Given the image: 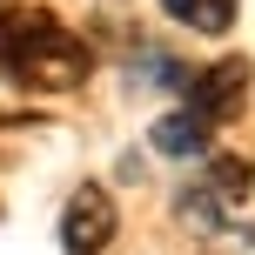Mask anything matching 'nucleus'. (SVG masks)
I'll return each mask as SVG.
<instances>
[{
	"label": "nucleus",
	"instance_id": "7",
	"mask_svg": "<svg viewBox=\"0 0 255 255\" xmlns=\"http://www.w3.org/2000/svg\"><path fill=\"white\" fill-rule=\"evenodd\" d=\"M175 208H181V222H188V229H202V235H222V229H229V202H222L215 188H188Z\"/></svg>",
	"mask_w": 255,
	"mask_h": 255
},
{
	"label": "nucleus",
	"instance_id": "4",
	"mask_svg": "<svg viewBox=\"0 0 255 255\" xmlns=\"http://www.w3.org/2000/svg\"><path fill=\"white\" fill-rule=\"evenodd\" d=\"M154 154H175V161H188V154H208V121L188 115V108H175V115L154 121Z\"/></svg>",
	"mask_w": 255,
	"mask_h": 255
},
{
	"label": "nucleus",
	"instance_id": "5",
	"mask_svg": "<svg viewBox=\"0 0 255 255\" xmlns=\"http://www.w3.org/2000/svg\"><path fill=\"white\" fill-rule=\"evenodd\" d=\"M161 13H175L188 34H208V40L235 27V0H161Z\"/></svg>",
	"mask_w": 255,
	"mask_h": 255
},
{
	"label": "nucleus",
	"instance_id": "2",
	"mask_svg": "<svg viewBox=\"0 0 255 255\" xmlns=\"http://www.w3.org/2000/svg\"><path fill=\"white\" fill-rule=\"evenodd\" d=\"M181 94H188V115H202L208 128L235 121L249 108V61H235V54H229V61H208L202 74H188Z\"/></svg>",
	"mask_w": 255,
	"mask_h": 255
},
{
	"label": "nucleus",
	"instance_id": "1",
	"mask_svg": "<svg viewBox=\"0 0 255 255\" xmlns=\"http://www.w3.org/2000/svg\"><path fill=\"white\" fill-rule=\"evenodd\" d=\"M88 67H94L88 40L67 34L47 7H7L0 0V74L7 81H20L34 94H67L88 81Z\"/></svg>",
	"mask_w": 255,
	"mask_h": 255
},
{
	"label": "nucleus",
	"instance_id": "6",
	"mask_svg": "<svg viewBox=\"0 0 255 255\" xmlns=\"http://www.w3.org/2000/svg\"><path fill=\"white\" fill-rule=\"evenodd\" d=\"M208 188L222 195V202H249V188H255V168L242 161V154H215V161H208Z\"/></svg>",
	"mask_w": 255,
	"mask_h": 255
},
{
	"label": "nucleus",
	"instance_id": "3",
	"mask_svg": "<svg viewBox=\"0 0 255 255\" xmlns=\"http://www.w3.org/2000/svg\"><path fill=\"white\" fill-rule=\"evenodd\" d=\"M115 202H108V188L101 181H81L74 188V202H67V215H61V249L67 255H101L108 242H115Z\"/></svg>",
	"mask_w": 255,
	"mask_h": 255
}]
</instances>
